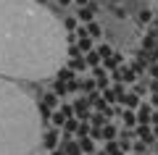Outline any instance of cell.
<instances>
[{"label": "cell", "mask_w": 158, "mask_h": 155, "mask_svg": "<svg viewBox=\"0 0 158 155\" xmlns=\"http://www.w3.org/2000/svg\"><path fill=\"white\" fill-rule=\"evenodd\" d=\"M66 29L34 0H0V74L45 79L66 58Z\"/></svg>", "instance_id": "obj_1"}, {"label": "cell", "mask_w": 158, "mask_h": 155, "mask_svg": "<svg viewBox=\"0 0 158 155\" xmlns=\"http://www.w3.org/2000/svg\"><path fill=\"white\" fill-rule=\"evenodd\" d=\"M40 137V105L27 92L0 79V150L27 153Z\"/></svg>", "instance_id": "obj_2"}, {"label": "cell", "mask_w": 158, "mask_h": 155, "mask_svg": "<svg viewBox=\"0 0 158 155\" xmlns=\"http://www.w3.org/2000/svg\"><path fill=\"white\" fill-rule=\"evenodd\" d=\"M135 113H137V126H150V124H153V113H156V111H153L150 103H142Z\"/></svg>", "instance_id": "obj_3"}, {"label": "cell", "mask_w": 158, "mask_h": 155, "mask_svg": "<svg viewBox=\"0 0 158 155\" xmlns=\"http://www.w3.org/2000/svg\"><path fill=\"white\" fill-rule=\"evenodd\" d=\"M95 11H98L95 3H92V6H87V8H79V21H82V24H92V18H95Z\"/></svg>", "instance_id": "obj_4"}, {"label": "cell", "mask_w": 158, "mask_h": 155, "mask_svg": "<svg viewBox=\"0 0 158 155\" xmlns=\"http://www.w3.org/2000/svg\"><path fill=\"white\" fill-rule=\"evenodd\" d=\"M66 66L71 68L74 74H77V71H87V61H85L82 55H77V58H69V63H66Z\"/></svg>", "instance_id": "obj_5"}, {"label": "cell", "mask_w": 158, "mask_h": 155, "mask_svg": "<svg viewBox=\"0 0 158 155\" xmlns=\"http://www.w3.org/2000/svg\"><path fill=\"white\" fill-rule=\"evenodd\" d=\"M58 137H61V134L50 129V132H45V134H42V145H45V147H50V150H56V145H58Z\"/></svg>", "instance_id": "obj_6"}, {"label": "cell", "mask_w": 158, "mask_h": 155, "mask_svg": "<svg viewBox=\"0 0 158 155\" xmlns=\"http://www.w3.org/2000/svg\"><path fill=\"white\" fill-rule=\"evenodd\" d=\"M135 132H137V137H140L145 145H153V139H156V137H153V129H150V126H137Z\"/></svg>", "instance_id": "obj_7"}, {"label": "cell", "mask_w": 158, "mask_h": 155, "mask_svg": "<svg viewBox=\"0 0 158 155\" xmlns=\"http://www.w3.org/2000/svg\"><path fill=\"white\" fill-rule=\"evenodd\" d=\"M121 116H124V126L129 129V132H132V129H137V113H135V111H129V108H127Z\"/></svg>", "instance_id": "obj_8"}, {"label": "cell", "mask_w": 158, "mask_h": 155, "mask_svg": "<svg viewBox=\"0 0 158 155\" xmlns=\"http://www.w3.org/2000/svg\"><path fill=\"white\" fill-rule=\"evenodd\" d=\"M61 147L66 150V155H82V145L79 142H63Z\"/></svg>", "instance_id": "obj_9"}, {"label": "cell", "mask_w": 158, "mask_h": 155, "mask_svg": "<svg viewBox=\"0 0 158 155\" xmlns=\"http://www.w3.org/2000/svg\"><path fill=\"white\" fill-rule=\"evenodd\" d=\"M50 121H53V126H66V121H69V118L63 116V111H61V108H58V111H53Z\"/></svg>", "instance_id": "obj_10"}, {"label": "cell", "mask_w": 158, "mask_h": 155, "mask_svg": "<svg viewBox=\"0 0 158 155\" xmlns=\"http://www.w3.org/2000/svg\"><path fill=\"white\" fill-rule=\"evenodd\" d=\"M71 79H74V71H71L69 66H61V68H58V82L66 84V82H71Z\"/></svg>", "instance_id": "obj_11"}, {"label": "cell", "mask_w": 158, "mask_h": 155, "mask_svg": "<svg viewBox=\"0 0 158 155\" xmlns=\"http://www.w3.org/2000/svg\"><path fill=\"white\" fill-rule=\"evenodd\" d=\"M79 145H82V153H87V155L95 150V139H92V137H82V139H79Z\"/></svg>", "instance_id": "obj_12"}, {"label": "cell", "mask_w": 158, "mask_h": 155, "mask_svg": "<svg viewBox=\"0 0 158 155\" xmlns=\"http://www.w3.org/2000/svg\"><path fill=\"white\" fill-rule=\"evenodd\" d=\"M98 53H100V55H103V61H108V58H111L113 55V47H111V45H108V42H103V45H98Z\"/></svg>", "instance_id": "obj_13"}, {"label": "cell", "mask_w": 158, "mask_h": 155, "mask_svg": "<svg viewBox=\"0 0 158 155\" xmlns=\"http://www.w3.org/2000/svg\"><path fill=\"white\" fill-rule=\"evenodd\" d=\"M100 134H103V139H106V142H113V137H116V129H113L111 124H106V126L100 129Z\"/></svg>", "instance_id": "obj_14"}, {"label": "cell", "mask_w": 158, "mask_h": 155, "mask_svg": "<svg viewBox=\"0 0 158 155\" xmlns=\"http://www.w3.org/2000/svg\"><path fill=\"white\" fill-rule=\"evenodd\" d=\"M63 29H66L69 34H74L79 29V21H77V18H66V21H63Z\"/></svg>", "instance_id": "obj_15"}, {"label": "cell", "mask_w": 158, "mask_h": 155, "mask_svg": "<svg viewBox=\"0 0 158 155\" xmlns=\"http://www.w3.org/2000/svg\"><path fill=\"white\" fill-rule=\"evenodd\" d=\"M87 34H90V37H100V34H103L100 24H95V21H92V24H87Z\"/></svg>", "instance_id": "obj_16"}, {"label": "cell", "mask_w": 158, "mask_h": 155, "mask_svg": "<svg viewBox=\"0 0 158 155\" xmlns=\"http://www.w3.org/2000/svg\"><path fill=\"white\" fill-rule=\"evenodd\" d=\"M140 21L142 24H150L153 21V11H150V8H142V11H140Z\"/></svg>", "instance_id": "obj_17"}, {"label": "cell", "mask_w": 158, "mask_h": 155, "mask_svg": "<svg viewBox=\"0 0 158 155\" xmlns=\"http://www.w3.org/2000/svg\"><path fill=\"white\" fill-rule=\"evenodd\" d=\"M113 16H116V18H127V11H124V8H118V6H113Z\"/></svg>", "instance_id": "obj_18"}, {"label": "cell", "mask_w": 158, "mask_h": 155, "mask_svg": "<svg viewBox=\"0 0 158 155\" xmlns=\"http://www.w3.org/2000/svg\"><path fill=\"white\" fill-rule=\"evenodd\" d=\"M148 74H150V76H153V79H158V61H156V63H153V66H150V68H148Z\"/></svg>", "instance_id": "obj_19"}, {"label": "cell", "mask_w": 158, "mask_h": 155, "mask_svg": "<svg viewBox=\"0 0 158 155\" xmlns=\"http://www.w3.org/2000/svg\"><path fill=\"white\" fill-rule=\"evenodd\" d=\"M74 6H79V8H87V6H90V0H74Z\"/></svg>", "instance_id": "obj_20"}, {"label": "cell", "mask_w": 158, "mask_h": 155, "mask_svg": "<svg viewBox=\"0 0 158 155\" xmlns=\"http://www.w3.org/2000/svg\"><path fill=\"white\" fill-rule=\"evenodd\" d=\"M50 155H66V150H63V147H56V150H53Z\"/></svg>", "instance_id": "obj_21"}, {"label": "cell", "mask_w": 158, "mask_h": 155, "mask_svg": "<svg viewBox=\"0 0 158 155\" xmlns=\"http://www.w3.org/2000/svg\"><path fill=\"white\" fill-rule=\"evenodd\" d=\"M150 92H158V79H156V82L150 84Z\"/></svg>", "instance_id": "obj_22"}, {"label": "cell", "mask_w": 158, "mask_h": 155, "mask_svg": "<svg viewBox=\"0 0 158 155\" xmlns=\"http://www.w3.org/2000/svg\"><path fill=\"white\" fill-rule=\"evenodd\" d=\"M58 3H61V6H71L74 0H58Z\"/></svg>", "instance_id": "obj_23"}, {"label": "cell", "mask_w": 158, "mask_h": 155, "mask_svg": "<svg viewBox=\"0 0 158 155\" xmlns=\"http://www.w3.org/2000/svg\"><path fill=\"white\" fill-rule=\"evenodd\" d=\"M153 137L158 139V124H156V126H153Z\"/></svg>", "instance_id": "obj_24"}, {"label": "cell", "mask_w": 158, "mask_h": 155, "mask_svg": "<svg viewBox=\"0 0 158 155\" xmlns=\"http://www.w3.org/2000/svg\"><path fill=\"white\" fill-rule=\"evenodd\" d=\"M95 155H108V153H106V150H103V153H95Z\"/></svg>", "instance_id": "obj_25"}, {"label": "cell", "mask_w": 158, "mask_h": 155, "mask_svg": "<svg viewBox=\"0 0 158 155\" xmlns=\"http://www.w3.org/2000/svg\"><path fill=\"white\" fill-rule=\"evenodd\" d=\"M156 61H158V50H156Z\"/></svg>", "instance_id": "obj_26"}, {"label": "cell", "mask_w": 158, "mask_h": 155, "mask_svg": "<svg viewBox=\"0 0 158 155\" xmlns=\"http://www.w3.org/2000/svg\"><path fill=\"white\" fill-rule=\"evenodd\" d=\"M132 155H140V153H132Z\"/></svg>", "instance_id": "obj_27"}, {"label": "cell", "mask_w": 158, "mask_h": 155, "mask_svg": "<svg viewBox=\"0 0 158 155\" xmlns=\"http://www.w3.org/2000/svg\"><path fill=\"white\" fill-rule=\"evenodd\" d=\"M156 155H158V153H156Z\"/></svg>", "instance_id": "obj_28"}]
</instances>
